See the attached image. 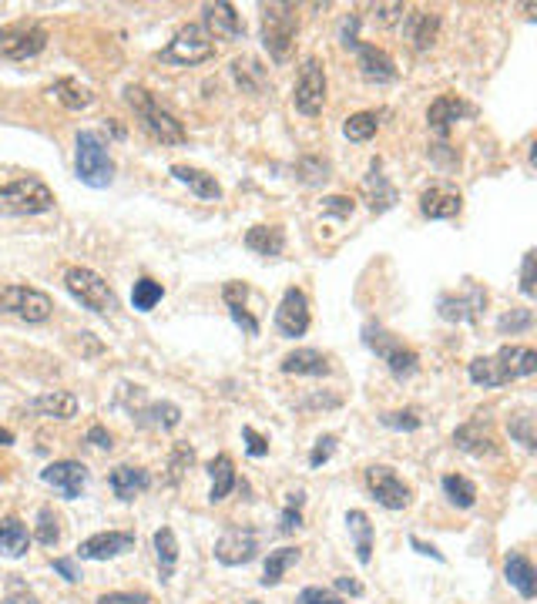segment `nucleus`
I'll return each mask as SVG.
<instances>
[{
  "label": "nucleus",
  "mask_w": 537,
  "mask_h": 604,
  "mask_svg": "<svg viewBox=\"0 0 537 604\" xmlns=\"http://www.w3.org/2000/svg\"><path fill=\"white\" fill-rule=\"evenodd\" d=\"M504 577L510 588H517V594H521L524 601H534L537 594V574H534V564L524 558V554H507L504 558Z\"/></svg>",
  "instance_id": "nucleus-24"
},
{
  "label": "nucleus",
  "mask_w": 537,
  "mask_h": 604,
  "mask_svg": "<svg viewBox=\"0 0 537 604\" xmlns=\"http://www.w3.org/2000/svg\"><path fill=\"white\" fill-rule=\"evenodd\" d=\"M437 34H440V14L433 11H414L407 14V37L416 51H430L437 44Z\"/></svg>",
  "instance_id": "nucleus-25"
},
{
  "label": "nucleus",
  "mask_w": 537,
  "mask_h": 604,
  "mask_svg": "<svg viewBox=\"0 0 537 604\" xmlns=\"http://www.w3.org/2000/svg\"><path fill=\"white\" fill-rule=\"evenodd\" d=\"M242 437H246L249 457H265V453H269V440L262 437V433H256L252 426H242Z\"/></svg>",
  "instance_id": "nucleus-53"
},
{
  "label": "nucleus",
  "mask_w": 537,
  "mask_h": 604,
  "mask_svg": "<svg viewBox=\"0 0 537 604\" xmlns=\"http://www.w3.org/2000/svg\"><path fill=\"white\" fill-rule=\"evenodd\" d=\"M201 28L209 30V37H218V41H242L246 37V24L242 17L235 14L232 4H205L201 7Z\"/></svg>",
  "instance_id": "nucleus-17"
},
{
  "label": "nucleus",
  "mask_w": 537,
  "mask_h": 604,
  "mask_svg": "<svg viewBox=\"0 0 537 604\" xmlns=\"http://www.w3.org/2000/svg\"><path fill=\"white\" fill-rule=\"evenodd\" d=\"M88 443H91V447H98V450H111V447H115V437L107 433L101 423H94L91 430H88Z\"/></svg>",
  "instance_id": "nucleus-57"
},
{
  "label": "nucleus",
  "mask_w": 537,
  "mask_h": 604,
  "mask_svg": "<svg viewBox=\"0 0 537 604\" xmlns=\"http://www.w3.org/2000/svg\"><path fill=\"white\" fill-rule=\"evenodd\" d=\"M521 292L534 296V252H527L521 262Z\"/></svg>",
  "instance_id": "nucleus-55"
},
{
  "label": "nucleus",
  "mask_w": 537,
  "mask_h": 604,
  "mask_svg": "<svg viewBox=\"0 0 537 604\" xmlns=\"http://www.w3.org/2000/svg\"><path fill=\"white\" fill-rule=\"evenodd\" d=\"M246 249L256 252V256L276 258L286 249V232L279 226H252L246 232Z\"/></svg>",
  "instance_id": "nucleus-26"
},
{
  "label": "nucleus",
  "mask_w": 537,
  "mask_h": 604,
  "mask_svg": "<svg viewBox=\"0 0 537 604\" xmlns=\"http://www.w3.org/2000/svg\"><path fill=\"white\" fill-rule=\"evenodd\" d=\"M303 558V551L299 547H279V551H269V558H265V571H262V588H276L279 581L286 577L292 564H299Z\"/></svg>",
  "instance_id": "nucleus-33"
},
{
  "label": "nucleus",
  "mask_w": 537,
  "mask_h": 604,
  "mask_svg": "<svg viewBox=\"0 0 537 604\" xmlns=\"http://www.w3.org/2000/svg\"><path fill=\"white\" fill-rule=\"evenodd\" d=\"M487 302V292L484 289H470L467 296H440L437 309H440V319L446 322H463V319H474Z\"/></svg>",
  "instance_id": "nucleus-22"
},
{
  "label": "nucleus",
  "mask_w": 537,
  "mask_h": 604,
  "mask_svg": "<svg viewBox=\"0 0 537 604\" xmlns=\"http://www.w3.org/2000/svg\"><path fill=\"white\" fill-rule=\"evenodd\" d=\"M31 407L37 417H47V420H71V417H77V396L75 393L54 390V393L37 396Z\"/></svg>",
  "instance_id": "nucleus-29"
},
{
  "label": "nucleus",
  "mask_w": 537,
  "mask_h": 604,
  "mask_svg": "<svg viewBox=\"0 0 537 604\" xmlns=\"http://www.w3.org/2000/svg\"><path fill=\"white\" fill-rule=\"evenodd\" d=\"M51 94L61 101L67 111H81V107H91L94 105V94L91 88H84V84H77L75 77H61L54 88H51Z\"/></svg>",
  "instance_id": "nucleus-36"
},
{
  "label": "nucleus",
  "mask_w": 537,
  "mask_h": 604,
  "mask_svg": "<svg viewBox=\"0 0 537 604\" xmlns=\"http://www.w3.org/2000/svg\"><path fill=\"white\" fill-rule=\"evenodd\" d=\"M209 477H212L209 500H212V504H218V500L229 497L232 487H235V464H232L229 453H218L212 464H209Z\"/></svg>",
  "instance_id": "nucleus-32"
},
{
  "label": "nucleus",
  "mask_w": 537,
  "mask_h": 604,
  "mask_svg": "<svg viewBox=\"0 0 537 604\" xmlns=\"http://www.w3.org/2000/svg\"><path fill=\"white\" fill-rule=\"evenodd\" d=\"M292 105L306 118L322 115V107H326V71H322L320 58H306L299 64V77H296V88H292Z\"/></svg>",
  "instance_id": "nucleus-9"
},
{
  "label": "nucleus",
  "mask_w": 537,
  "mask_h": 604,
  "mask_svg": "<svg viewBox=\"0 0 537 604\" xmlns=\"http://www.w3.org/2000/svg\"><path fill=\"white\" fill-rule=\"evenodd\" d=\"M11 443H14V433H11V430H4V426H0V447H11Z\"/></svg>",
  "instance_id": "nucleus-61"
},
{
  "label": "nucleus",
  "mask_w": 537,
  "mask_h": 604,
  "mask_svg": "<svg viewBox=\"0 0 537 604\" xmlns=\"http://www.w3.org/2000/svg\"><path fill=\"white\" fill-rule=\"evenodd\" d=\"M192 464H195V450H192V447H175V453H171V464H169V481L171 483H178V477H182L185 470L192 467Z\"/></svg>",
  "instance_id": "nucleus-48"
},
{
  "label": "nucleus",
  "mask_w": 537,
  "mask_h": 604,
  "mask_svg": "<svg viewBox=\"0 0 537 604\" xmlns=\"http://www.w3.org/2000/svg\"><path fill=\"white\" fill-rule=\"evenodd\" d=\"M363 481H367V490L373 494V500H376L380 507H386V511H403V507H410V500H414L410 483L399 481L397 470L386 467V464L367 467Z\"/></svg>",
  "instance_id": "nucleus-12"
},
{
  "label": "nucleus",
  "mask_w": 537,
  "mask_h": 604,
  "mask_svg": "<svg viewBox=\"0 0 537 604\" xmlns=\"http://www.w3.org/2000/svg\"><path fill=\"white\" fill-rule=\"evenodd\" d=\"M232 75H235V81H239L242 88L259 91V84H262V68L256 64V60H232Z\"/></svg>",
  "instance_id": "nucleus-46"
},
{
  "label": "nucleus",
  "mask_w": 537,
  "mask_h": 604,
  "mask_svg": "<svg viewBox=\"0 0 537 604\" xmlns=\"http://www.w3.org/2000/svg\"><path fill=\"white\" fill-rule=\"evenodd\" d=\"M296 604H346V601L336 598L333 591H326V588H303L299 591V598H296Z\"/></svg>",
  "instance_id": "nucleus-49"
},
{
  "label": "nucleus",
  "mask_w": 537,
  "mask_h": 604,
  "mask_svg": "<svg viewBox=\"0 0 537 604\" xmlns=\"http://www.w3.org/2000/svg\"><path fill=\"white\" fill-rule=\"evenodd\" d=\"M356 209V202L353 198H346V195H329V198H322V211H329V215H336V219H350Z\"/></svg>",
  "instance_id": "nucleus-50"
},
{
  "label": "nucleus",
  "mask_w": 537,
  "mask_h": 604,
  "mask_svg": "<svg viewBox=\"0 0 537 604\" xmlns=\"http://www.w3.org/2000/svg\"><path fill=\"white\" fill-rule=\"evenodd\" d=\"M34 537L44 547H54V544L61 541V528H58V517H54L51 507H41V513H37V534Z\"/></svg>",
  "instance_id": "nucleus-44"
},
{
  "label": "nucleus",
  "mask_w": 537,
  "mask_h": 604,
  "mask_svg": "<svg viewBox=\"0 0 537 604\" xmlns=\"http://www.w3.org/2000/svg\"><path fill=\"white\" fill-rule=\"evenodd\" d=\"M249 296V286L246 282H225V289H222V299H225V306H242Z\"/></svg>",
  "instance_id": "nucleus-56"
},
{
  "label": "nucleus",
  "mask_w": 537,
  "mask_h": 604,
  "mask_svg": "<svg viewBox=\"0 0 537 604\" xmlns=\"http://www.w3.org/2000/svg\"><path fill=\"white\" fill-rule=\"evenodd\" d=\"M303 490H296V494H289V504H286V511H282V517H279V530L282 534H292V530L303 528V513H299V507H303Z\"/></svg>",
  "instance_id": "nucleus-45"
},
{
  "label": "nucleus",
  "mask_w": 537,
  "mask_h": 604,
  "mask_svg": "<svg viewBox=\"0 0 537 604\" xmlns=\"http://www.w3.org/2000/svg\"><path fill=\"white\" fill-rule=\"evenodd\" d=\"M507 430H510V437L517 440L524 450H534V447H537L534 417H531V413H514V417H510V423H507Z\"/></svg>",
  "instance_id": "nucleus-42"
},
{
  "label": "nucleus",
  "mask_w": 537,
  "mask_h": 604,
  "mask_svg": "<svg viewBox=\"0 0 537 604\" xmlns=\"http://www.w3.org/2000/svg\"><path fill=\"white\" fill-rule=\"evenodd\" d=\"M309 322H312V316H309V299L303 289H286L282 292V302H279L276 309V326L282 336H289V339H296V336H303V332L309 330Z\"/></svg>",
  "instance_id": "nucleus-14"
},
{
  "label": "nucleus",
  "mask_w": 537,
  "mask_h": 604,
  "mask_svg": "<svg viewBox=\"0 0 537 604\" xmlns=\"http://www.w3.org/2000/svg\"><path fill=\"white\" fill-rule=\"evenodd\" d=\"M376 131H380V115L376 111H356L343 124V135L350 138V141H369Z\"/></svg>",
  "instance_id": "nucleus-39"
},
{
  "label": "nucleus",
  "mask_w": 537,
  "mask_h": 604,
  "mask_svg": "<svg viewBox=\"0 0 537 604\" xmlns=\"http://www.w3.org/2000/svg\"><path fill=\"white\" fill-rule=\"evenodd\" d=\"M107 483H111V490H115V497L118 500H135L138 494H145V490L152 487V473L141 467H128V464H122V467L111 470Z\"/></svg>",
  "instance_id": "nucleus-23"
},
{
  "label": "nucleus",
  "mask_w": 537,
  "mask_h": 604,
  "mask_svg": "<svg viewBox=\"0 0 537 604\" xmlns=\"http://www.w3.org/2000/svg\"><path fill=\"white\" fill-rule=\"evenodd\" d=\"M75 171L88 188H107L115 181V162L107 145L94 131H77L75 138Z\"/></svg>",
  "instance_id": "nucleus-4"
},
{
  "label": "nucleus",
  "mask_w": 537,
  "mask_h": 604,
  "mask_svg": "<svg viewBox=\"0 0 537 604\" xmlns=\"http://www.w3.org/2000/svg\"><path fill=\"white\" fill-rule=\"evenodd\" d=\"M363 343H367L373 353H380L386 362V370L393 373L397 379H410L420 370V356H416L410 346H403L399 339H393L386 330H380V326H367L363 330Z\"/></svg>",
  "instance_id": "nucleus-8"
},
{
  "label": "nucleus",
  "mask_w": 537,
  "mask_h": 604,
  "mask_svg": "<svg viewBox=\"0 0 537 604\" xmlns=\"http://www.w3.org/2000/svg\"><path fill=\"white\" fill-rule=\"evenodd\" d=\"M47 47V28L37 20H17L0 30V54L11 60H31Z\"/></svg>",
  "instance_id": "nucleus-11"
},
{
  "label": "nucleus",
  "mask_w": 537,
  "mask_h": 604,
  "mask_svg": "<svg viewBox=\"0 0 537 604\" xmlns=\"http://www.w3.org/2000/svg\"><path fill=\"white\" fill-rule=\"evenodd\" d=\"M0 313L24 322H44L54 313V299L34 286H7L0 289Z\"/></svg>",
  "instance_id": "nucleus-10"
},
{
  "label": "nucleus",
  "mask_w": 537,
  "mask_h": 604,
  "mask_svg": "<svg viewBox=\"0 0 537 604\" xmlns=\"http://www.w3.org/2000/svg\"><path fill=\"white\" fill-rule=\"evenodd\" d=\"M454 443H457L463 453H470V457H491V453H497V443H494L491 433L480 426V420H470L463 423V426H457Z\"/></svg>",
  "instance_id": "nucleus-27"
},
{
  "label": "nucleus",
  "mask_w": 537,
  "mask_h": 604,
  "mask_svg": "<svg viewBox=\"0 0 537 604\" xmlns=\"http://www.w3.org/2000/svg\"><path fill=\"white\" fill-rule=\"evenodd\" d=\"M229 316H232V322H235V326H242L249 336H259V319L249 316L246 306H229Z\"/></svg>",
  "instance_id": "nucleus-54"
},
{
  "label": "nucleus",
  "mask_w": 537,
  "mask_h": 604,
  "mask_svg": "<svg viewBox=\"0 0 537 604\" xmlns=\"http://www.w3.org/2000/svg\"><path fill=\"white\" fill-rule=\"evenodd\" d=\"M279 370L286 373V377H329V360L322 356L320 349H292L282 356L279 362Z\"/></svg>",
  "instance_id": "nucleus-21"
},
{
  "label": "nucleus",
  "mask_w": 537,
  "mask_h": 604,
  "mask_svg": "<svg viewBox=\"0 0 537 604\" xmlns=\"http://www.w3.org/2000/svg\"><path fill=\"white\" fill-rule=\"evenodd\" d=\"M28 547H31V534L24 528V521L14 517V513L4 517V521H0V554H7V558H24Z\"/></svg>",
  "instance_id": "nucleus-30"
},
{
  "label": "nucleus",
  "mask_w": 537,
  "mask_h": 604,
  "mask_svg": "<svg viewBox=\"0 0 537 604\" xmlns=\"http://www.w3.org/2000/svg\"><path fill=\"white\" fill-rule=\"evenodd\" d=\"M154 554H158V571H162V581H169L175 574V564H178V537L171 528H158L154 530Z\"/></svg>",
  "instance_id": "nucleus-34"
},
{
  "label": "nucleus",
  "mask_w": 537,
  "mask_h": 604,
  "mask_svg": "<svg viewBox=\"0 0 537 604\" xmlns=\"http://www.w3.org/2000/svg\"><path fill=\"white\" fill-rule=\"evenodd\" d=\"M135 547V534L128 530H105V534H94L88 541L77 544V558L81 560H111L122 558Z\"/></svg>",
  "instance_id": "nucleus-15"
},
{
  "label": "nucleus",
  "mask_w": 537,
  "mask_h": 604,
  "mask_svg": "<svg viewBox=\"0 0 537 604\" xmlns=\"http://www.w3.org/2000/svg\"><path fill=\"white\" fill-rule=\"evenodd\" d=\"M215 58V41L209 37V30L201 24H185L171 44L162 51V60L165 64H182V68H192V64H205V60Z\"/></svg>",
  "instance_id": "nucleus-7"
},
{
  "label": "nucleus",
  "mask_w": 537,
  "mask_h": 604,
  "mask_svg": "<svg viewBox=\"0 0 537 604\" xmlns=\"http://www.w3.org/2000/svg\"><path fill=\"white\" fill-rule=\"evenodd\" d=\"M410 547H416L420 554H427V558H433V560H444V554L437 551V547H430V544H423V541H416V537H410Z\"/></svg>",
  "instance_id": "nucleus-60"
},
{
  "label": "nucleus",
  "mask_w": 537,
  "mask_h": 604,
  "mask_svg": "<svg viewBox=\"0 0 537 604\" xmlns=\"http://www.w3.org/2000/svg\"><path fill=\"white\" fill-rule=\"evenodd\" d=\"M171 175L182 181V185H188V188H192V192H195L199 198H205V202H218V198H222V185L215 181V175L201 171V168L171 165Z\"/></svg>",
  "instance_id": "nucleus-28"
},
{
  "label": "nucleus",
  "mask_w": 537,
  "mask_h": 604,
  "mask_svg": "<svg viewBox=\"0 0 537 604\" xmlns=\"http://www.w3.org/2000/svg\"><path fill=\"white\" fill-rule=\"evenodd\" d=\"M333 450H336V437H320L316 447H312V453H309V467H322V464L333 457Z\"/></svg>",
  "instance_id": "nucleus-51"
},
{
  "label": "nucleus",
  "mask_w": 537,
  "mask_h": 604,
  "mask_svg": "<svg viewBox=\"0 0 537 604\" xmlns=\"http://www.w3.org/2000/svg\"><path fill=\"white\" fill-rule=\"evenodd\" d=\"M336 591L343 594H353V598H363V584L353 581V577H336Z\"/></svg>",
  "instance_id": "nucleus-59"
},
{
  "label": "nucleus",
  "mask_w": 537,
  "mask_h": 604,
  "mask_svg": "<svg viewBox=\"0 0 537 604\" xmlns=\"http://www.w3.org/2000/svg\"><path fill=\"white\" fill-rule=\"evenodd\" d=\"M380 423L390 426V430H420L423 417L416 409H397V413H380Z\"/></svg>",
  "instance_id": "nucleus-47"
},
{
  "label": "nucleus",
  "mask_w": 537,
  "mask_h": 604,
  "mask_svg": "<svg viewBox=\"0 0 537 604\" xmlns=\"http://www.w3.org/2000/svg\"><path fill=\"white\" fill-rule=\"evenodd\" d=\"M346 524H350V534H353L356 541L359 564H369V558H373V524H369V517L363 511H350L346 513Z\"/></svg>",
  "instance_id": "nucleus-37"
},
{
  "label": "nucleus",
  "mask_w": 537,
  "mask_h": 604,
  "mask_svg": "<svg viewBox=\"0 0 537 604\" xmlns=\"http://www.w3.org/2000/svg\"><path fill=\"white\" fill-rule=\"evenodd\" d=\"M463 211V198L461 192L454 188H444V185H433L420 195V215L423 219H457Z\"/></svg>",
  "instance_id": "nucleus-20"
},
{
  "label": "nucleus",
  "mask_w": 537,
  "mask_h": 604,
  "mask_svg": "<svg viewBox=\"0 0 537 604\" xmlns=\"http://www.w3.org/2000/svg\"><path fill=\"white\" fill-rule=\"evenodd\" d=\"M98 604H152L148 594H131V591H111V594H101Z\"/></svg>",
  "instance_id": "nucleus-52"
},
{
  "label": "nucleus",
  "mask_w": 537,
  "mask_h": 604,
  "mask_svg": "<svg viewBox=\"0 0 537 604\" xmlns=\"http://www.w3.org/2000/svg\"><path fill=\"white\" fill-rule=\"evenodd\" d=\"M534 326V313L531 309H510V313H504V316L497 319V332L501 336H517V332H527Z\"/></svg>",
  "instance_id": "nucleus-43"
},
{
  "label": "nucleus",
  "mask_w": 537,
  "mask_h": 604,
  "mask_svg": "<svg viewBox=\"0 0 537 604\" xmlns=\"http://www.w3.org/2000/svg\"><path fill=\"white\" fill-rule=\"evenodd\" d=\"M41 481L51 483L54 490H61L64 500H77L84 483H88V467L77 464V460H54L41 470Z\"/></svg>",
  "instance_id": "nucleus-16"
},
{
  "label": "nucleus",
  "mask_w": 537,
  "mask_h": 604,
  "mask_svg": "<svg viewBox=\"0 0 537 604\" xmlns=\"http://www.w3.org/2000/svg\"><path fill=\"white\" fill-rule=\"evenodd\" d=\"M54 571L64 574V581H67V584H77V581H81V574H77V568L71 564V560H54Z\"/></svg>",
  "instance_id": "nucleus-58"
},
{
  "label": "nucleus",
  "mask_w": 537,
  "mask_h": 604,
  "mask_svg": "<svg viewBox=\"0 0 537 604\" xmlns=\"http://www.w3.org/2000/svg\"><path fill=\"white\" fill-rule=\"evenodd\" d=\"M64 286H67V292H71L75 299L84 302L91 313L107 316V313H115V309H118V296H115V289L107 286L98 272L84 269V266H71V269L64 272Z\"/></svg>",
  "instance_id": "nucleus-6"
},
{
  "label": "nucleus",
  "mask_w": 537,
  "mask_h": 604,
  "mask_svg": "<svg viewBox=\"0 0 537 604\" xmlns=\"http://www.w3.org/2000/svg\"><path fill=\"white\" fill-rule=\"evenodd\" d=\"M440 487H444V494L450 497V504H457V507H474L477 504V487L474 481H467L463 473H446L444 481H440Z\"/></svg>",
  "instance_id": "nucleus-38"
},
{
  "label": "nucleus",
  "mask_w": 537,
  "mask_h": 604,
  "mask_svg": "<svg viewBox=\"0 0 537 604\" xmlns=\"http://www.w3.org/2000/svg\"><path fill=\"white\" fill-rule=\"evenodd\" d=\"M537 370V353L531 346H504L497 349L494 356H477L467 373L474 379L477 386H487V390H497L504 383H514L521 377H531Z\"/></svg>",
  "instance_id": "nucleus-1"
},
{
  "label": "nucleus",
  "mask_w": 537,
  "mask_h": 604,
  "mask_svg": "<svg viewBox=\"0 0 537 604\" xmlns=\"http://www.w3.org/2000/svg\"><path fill=\"white\" fill-rule=\"evenodd\" d=\"M299 34V11L296 4H265L262 7V44L276 64H286Z\"/></svg>",
  "instance_id": "nucleus-3"
},
{
  "label": "nucleus",
  "mask_w": 537,
  "mask_h": 604,
  "mask_svg": "<svg viewBox=\"0 0 537 604\" xmlns=\"http://www.w3.org/2000/svg\"><path fill=\"white\" fill-rule=\"evenodd\" d=\"M463 115H474V107L467 105L463 98H457V94H440V98L427 107V124L437 135H446Z\"/></svg>",
  "instance_id": "nucleus-19"
},
{
  "label": "nucleus",
  "mask_w": 537,
  "mask_h": 604,
  "mask_svg": "<svg viewBox=\"0 0 537 604\" xmlns=\"http://www.w3.org/2000/svg\"><path fill=\"white\" fill-rule=\"evenodd\" d=\"M54 209V192L41 179H17L0 185V215H44Z\"/></svg>",
  "instance_id": "nucleus-5"
},
{
  "label": "nucleus",
  "mask_w": 537,
  "mask_h": 604,
  "mask_svg": "<svg viewBox=\"0 0 537 604\" xmlns=\"http://www.w3.org/2000/svg\"><path fill=\"white\" fill-rule=\"evenodd\" d=\"M138 423L141 426H154V430H175L182 423V409L162 400V403H148L145 409H138Z\"/></svg>",
  "instance_id": "nucleus-35"
},
{
  "label": "nucleus",
  "mask_w": 537,
  "mask_h": 604,
  "mask_svg": "<svg viewBox=\"0 0 537 604\" xmlns=\"http://www.w3.org/2000/svg\"><path fill=\"white\" fill-rule=\"evenodd\" d=\"M356 64H359V75L367 77V81H373V84H393V81L399 77L393 58L386 54L383 47H376V44L356 47Z\"/></svg>",
  "instance_id": "nucleus-18"
},
{
  "label": "nucleus",
  "mask_w": 537,
  "mask_h": 604,
  "mask_svg": "<svg viewBox=\"0 0 537 604\" xmlns=\"http://www.w3.org/2000/svg\"><path fill=\"white\" fill-rule=\"evenodd\" d=\"M329 162L326 158H312V155H306V158H299V165H296V175H299V181L303 185H322V181H329Z\"/></svg>",
  "instance_id": "nucleus-41"
},
{
  "label": "nucleus",
  "mask_w": 537,
  "mask_h": 604,
  "mask_svg": "<svg viewBox=\"0 0 537 604\" xmlns=\"http://www.w3.org/2000/svg\"><path fill=\"white\" fill-rule=\"evenodd\" d=\"M259 554V530L252 528H229L218 541H215V560L225 568H239L249 564Z\"/></svg>",
  "instance_id": "nucleus-13"
},
{
  "label": "nucleus",
  "mask_w": 537,
  "mask_h": 604,
  "mask_svg": "<svg viewBox=\"0 0 537 604\" xmlns=\"http://www.w3.org/2000/svg\"><path fill=\"white\" fill-rule=\"evenodd\" d=\"M249 604H259V601H249Z\"/></svg>",
  "instance_id": "nucleus-62"
},
{
  "label": "nucleus",
  "mask_w": 537,
  "mask_h": 604,
  "mask_svg": "<svg viewBox=\"0 0 537 604\" xmlns=\"http://www.w3.org/2000/svg\"><path fill=\"white\" fill-rule=\"evenodd\" d=\"M363 188H367V198H369V209L376 211H390L393 205L399 202V195H397V188L386 181V175H380V168L373 165V171L367 175V181H363Z\"/></svg>",
  "instance_id": "nucleus-31"
},
{
  "label": "nucleus",
  "mask_w": 537,
  "mask_h": 604,
  "mask_svg": "<svg viewBox=\"0 0 537 604\" xmlns=\"http://www.w3.org/2000/svg\"><path fill=\"white\" fill-rule=\"evenodd\" d=\"M124 101L131 105V111H135L141 121V128H145L154 141H162V145H185V138H188L185 124L171 115L169 107L158 105V98H154L152 91L131 84V88H124Z\"/></svg>",
  "instance_id": "nucleus-2"
},
{
  "label": "nucleus",
  "mask_w": 537,
  "mask_h": 604,
  "mask_svg": "<svg viewBox=\"0 0 537 604\" xmlns=\"http://www.w3.org/2000/svg\"><path fill=\"white\" fill-rule=\"evenodd\" d=\"M162 299H165V289H162V282H154L152 275H141L138 282H135V289H131V306H135L138 313H152Z\"/></svg>",
  "instance_id": "nucleus-40"
}]
</instances>
